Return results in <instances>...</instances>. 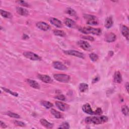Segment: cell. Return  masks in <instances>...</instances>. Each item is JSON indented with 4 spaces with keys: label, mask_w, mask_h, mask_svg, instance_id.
I'll return each instance as SVG.
<instances>
[{
    "label": "cell",
    "mask_w": 129,
    "mask_h": 129,
    "mask_svg": "<svg viewBox=\"0 0 129 129\" xmlns=\"http://www.w3.org/2000/svg\"><path fill=\"white\" fill-rule=\"evenodd\" d=\"M113 80L115 83H120L122 81V77L119 71L115 72L113 76Z\"/></svg>",
    "instance_id": "2e32d148"
},
{
    "label": "cell",
    "mask_w": 129,
    "mask_h": 129,
    "mask_svg": "<svg viewBox=\"0 0 129 129\" xmlns=\"http://www.w3.org/2000/svg\"><path fill=\"white\" fill-rule=\"evenodd\" d=\"M53 34L56 36H59L61 37H64L66 36L65 32L62 30L55 29L53 31Z\"/></svg>",
    "instance_id": "cb8c5ba5"
},
{
    "label": "cell",
    "mask_w": 129,
    "mask_h": 129,
    "mask_svg": "<svg viewBox=\"0 0 129 129\" xmlns=\"http://www.w3.org/2000/svg\"><path fill=\"white\" fill-rule=\"evenodd\" d=\"M65 25L70 28H74L76 26V22L70 18H66L64 20Z\"/></svg>",
    "instance_id": "9a60e30c"
},
{
    "label": "cell",
    "mask_w": 129,
    "mask_h": 129,
    "mask_svg": "<svg viewBox=\"0 0 129 129\" xmlns=\"http://www.w3.org/2000/svg\"><path fill=\"white\" fill-rule=\"evenodd\" d=\"M89 57H90V59L93 61H96L98 59V55L95 53H92L90 54Z\"/></svg>",
    "instance_id": "1f68e13d"
},
{
    "label": "cell",
    "mask_w": 129,
    "mask_h": 129,
    "mask_svg": "<svg viewBox=\"0 0 129 129\" xmlns=\"http://www.w3.org/2000/svg\"><path fill=\"white\" fill-rule=\"evenodd\" d=\"M16 3H18V4H20V5L25 7H28L29 6V4L28 3H27L25 1H16Z\"/></svg>",
    "instance_id": "d6a6232c"
},
{
    "label": "cell",
    "mask_w": 129,
    "mask_h": 129,
    "mask_svg": "<svg viewBox=\"0 0 129 129\" xmlns=\"http://www.w3.org/2000/svg\"><path fill=\"white\" fill-rule=\"evenodd\" d=\"M23 54L25 57L32 60H40L41 59L39 55L31 51H25Z\"/></svg>",
    "instance_id": "5b68a950"
},
{
    "label": "cell",
    "mask_w": 129,
    "mask_h": 129,
    "mask_svg": "<svg viewBox=\"0 0 129 129\" xmlns=\"http://www.w3.org/2000/svg\"><path fill=\"white\" fill-rule=\"evenodd\" d=\"M55 103L56 106L61 111H64L67 110L69 108V106L68 105V104L64 103L62 102L56 101L55 102Z\"/></svg>",
    "instance_id": "30bf717a"
},
{
    "label": "cell",
    "mask_w": 129,
    "mask_h": 129,
    "mask_svg": "<svg viewBox=\"0 0 129 129\" xmlns=\"http://www.w3.org/2000/svg\"><path fill=\"white\" fill-rule=\"evenodd\" d=\"M79 31L83 33L88 34H92L96 35H100L101 34V30L100 28H94L92 27H81L79 28Z\"/></svg>",
    "instance_id": "7a4b0ae2"
},
{
    "label": "cell",
    "mask_w": 129,
    "mask_h": 129,
    "mask_svg": "<svg viewBox=\"0 0 129 129\" xmlns=\"http://www.w3.org/2000/svg\"><path fill=\"white\" fill-rule=\"evenodd\" d=\"M2 88L4 91L6 92L7 93H9V94H11V95H13L15 97H18V94L16 92H13V91H11L10 89H8V88H6L5 87H2Z\"/></svg>",
    "instance_id": "83f0119b"
},
{
    "label": "cell",
    "mask_w": 129,
    "mask_h": 129,
    "mask_svg": "<svg viewBox=\"0 0 129 129\" xmlns=\"http://www.w3.org/2000/svg\"><path fill=\"white\" fill-rule=\"evenodd\" d=\"M125 88H126V90L127 92H128V82H127V83L125 84Z\"/></svg>",
    "instance_id": "f35d334b"
},
{
    "label": "cell",
    "mask_w": 129,
    "mask_h": 129,
    "mask_svg": "<svg viewBox=\"0 0 129 129\" xmlns=\"http://www.w3.org/2000/svg\"><path fill=\"white\" fill-rule=\"evenodd\" d=\"M0 125H1V127H3V128H6L7 127L6 124L4 122H3L2 121H0Z\"/></svg>",
    "instance_id": "74e56055"
},
{
    "label": "cell",
    "mask_w": 129,
    "mask_h": 129,
    "mask_svg": "<svg viewBox=\"0 0 129 129\" xmlns=\"http://www.w3.org/2000/svg\"><path fill=\"white\" fill-rule=\"evenodd\" d=\"M78 45L83 49L86 51H90L92 49V47L90 44L85 40H79L78 42Z\"/></svg>",
    "instance_id": "52a82bcc"
},
{
    "label": "cell",
    "mask_w": 129,
    "mask_h": 129,
    "mask_svg": "<svg viewBox=\"0 0 129 129\" xmlns=\"http://www.w3.org/2000/svg\"><path fill=\"white\" fill-rule=\"evenodd\" d=\"M53 78L56 81L61 83H68L70 81V76L62 74H56L53 75Z\"/></svg>",
    "instance_id": "3957f363"
},
{
    "label": "cell",
    "mask_w": 129,
    "mask_h": 129,
    "mask_svg": "<svg viewBox=\"0 0 129 129\" xmlns=\"http://www.w3.org/2000/svg\"><path fill=\"white\" fill-rule=\"evenodd\" d=\"M55 98H56L58 100H61V101H65L66 99V97L62 94H59L58 95H57L55 97Z\"/></svg>",
    "instance_id": "836d02e7"
},
{
    "label": "cell",
    "mask_w": 129,
    "mask_h": 129,
    "mask_svg": "<svg viewBox=\"0 0 129 129\" xmlns=\"http://www.w3.org/2000/svg\"><path fill=\"white\" fill-rule=\"evenodd\" d=\"M66 12L68 14H69L72 16H74V17L77 16V13H76V11L71 8H68L66 9Z\"/></svg>",
    "instance_id": "4316f807"
},
{
    "label": "cell",
    "mask_w": 129,
    "mask_h": 129,
    "mask_svg": "<svg viewBox=\"0 0 129 129\" xmlns=\"http://www.w3.org/2000/svg\"><path fill=\"white\" fill-rule=\"evenodd\" d=\"M49 21L51 24L57 28H61L62 27V24L61 21L56 18H49Z\"/></svg>",
    "instance_id": "8fae6325"
},
{
    "label": "cell",
    "mask_w": 129,
    "mask_h": 129,
    "mask_svg": "<svg viewBox=\"0 0 129 129\" xmlns=\"http://www.w3.org/2000/svg\"><path fill=\"white\" fill-rule=\"evenodd\" d=\"M6 114L11 117H13V118H20V116L19 114H18L17 113H15L14 112H11V111H8V112H7Z\"/></svg>",
    "instance_id": "f1b7e54d"
},
{
    "label": "cell",
    "mask_w": 129,
    "mask_h": 129,
    "mask_svg": "<svg viewBox=\"0 0 129 129\" xmlns=\"http://www.w3.org/2000/svg\"><path fill=\"white\" fill-rule=\"evenodd\" d=\"M51 113L56 118H60L62 117L61 114L54 109H51L50 110Z\"/></svg>",
    "instance_id": "d4e9b609"
},
{
    "label": "cell",
    "mask_w": 129,
    "mask_h": 129,
    "mask_svg": "<svg viewBox=\"0 0 129 129\" xmlns=\"http://www.w3.org/2000/svg\"><path fill=\"white\" fill-rule=\"evenodd\" d=\"M79 90L80 92H84L88 89V85L86 83H81L79 85Z\"/></svg>",
    "instance_id": "603a6c76"
},
{
    "label": "cell",
    "mask_w": 129,
    "mask_h": 129,
    "mask_svg": "<svg viewBox=\"0 0 129 129\" xmlns=\"http://www.w3.org/2000/svg\"><path fill=\"white\" fill-rule=\"evenodd\" d=\"M121 33L122 35L126 38V39L128 40V28L127 26L123 25L121 27Z\"/></svg>",
    "instance_id": "44dd1931"
},
{
    "label": "cell",
    "mask_w": 129,
    "mask_h": 129,
    "mask_svg": "<svg viewBox=\"0 0 129 129\" xmlns=\"http://www.w3.org/2000/svg\"><path fill=\"white\" fill-rule=\"evenodd\" d=\"M52 66L55 69L61 70V71H64L67 70V67L66 65H64L63 63L60 61H55L53 62L52 63Z\"/></svg>",
    "instance_id": "ba28073f"
},
{
    "label": "cell",
    "mask_w": 129,
    "mask_h": 129,
    "mask_svg": "<svg viewBox=\"0 0 129 129\" xmlns=\"http://www.w3.org/2000/svg\"><path fill=\"white\" fill-rule=\"evenodd\" d=\"M40 123L45 127L47 128H51L53 126V124L49 122H48L47 120L45 119H41L40 120Z\"/></svg>",
    "instance_id": "ac0fdd59"
},
{
    "label": "cell",
    "mask_w": 129,
    "mask_h": 129,
    "mask_svg": "<svg viewBox=\"0 0 129 129\" xmlns=\"http://www.w3.org/2000/svg\"><path fill=\"white\" fill-rule=\"evenodd\" d=\"M103 111L100 108H98L95 111H94V114L96 115H100L102 113Z\"/></svg>",
    "instance_id": "8d00e7d4"
},
{
    "label": "cell",
    "mask_w": 129,
    "mask_h": 129,
    "mask_svg": "<svg viewBox=\"0 0 129 129\" xmlns=\"http://www.w3.org/2000/svg\"><path fill=\"white\" fill-rule=\"evenodd\" d=\"M41 104L42 106H43L44 107H45L47 109L50 108L53 106L52 103H51L50 102L46 101H44V100L41 101Z\"/></svg>",
    "instance_id": "484cf974"
},
{
    "label": "cell",
    "mask_w": 129,
    "mask_h": 129,
    "mask_svg": "<svg viewBox=\"0 0 129 129\" xmlns=\"http://www.w3.org/2000/svg\"><path fill=\"white\" fill-rule=\"evenodd\" d=\"M16 10L19 15L23 16H27L29 14V11L25 8L17 7L16 8Z\"/></svg>",
    "instance_id": "5bb4252c"
},
{
    "label": "cell",
    "mask_w": 129,
    "mask_h": 129,
    "mask_svg": "<svg viewBox=\"0 0 129 129\" xmlns=\"http://www.w3.org/2000/svg\"><path fill=\"white\" fill-rule=\"evenodd\" d=\"M63 52L64 53L68 55H73L79 58H84V54L82 52H80L79 51H77L75 50H65Z\"/></svg>",
    "instance_id": "8992f818"
},
{
    "label": "cell",
    "mask_w": 129,
    "mask_h": 129,
    "mask_svg": "<svg viewBox=\"0 0 129 129\" xmlns=\"http://www.w3.org/2000/svg\"><path fill=\"white\" fill-rule=\"evenodd\" d=\"M84 17L87 20V23L89 25H96L98 24V21L95 16L85 14Z\"/></svg>",
    "instance_id": "277c9868"
},
{
    "label": "cell",
    "mask_w": 129,
    "mask_h": 129,
    "mask_svg": "<svg viewBox=\"0 0 129 129\" xmlns=\"http://www.w3.org/2000/svg\"><path fill=\"white\" fill-rule=\"evenodd\" d=\"M108 118L106 116H92L87 117L85 118V122L87 123H93L95 124H99L105 123L107 121Z\"/></svg>",
    "instance_id": "6da1fadb"
},
{
    "label": "cell",
    "mask_w": 129,
    "mask_h": 129,
    "mask_svg": "<svg viewBox=\"0 0 129 129\" xmlns=\"http://www.w3.org/2000/svg\"><path fill=\"white\" fill-rule=\"evenodd\" d=\"M36 26L40 30L43 31H47L50 29V26L47 24L46 23L44 22H38L36 23Z\"/></svg>",
    "instance_id": "9c48e42d"
},
{
    "label": "cell",
    "mask_w": 129,
    "mask_h": 129,
    "mask_svg": "<svg viewBox=\"0 0 129 129\" xmlns=\"http://www.w3.org/2000/svg\"><path fill=\"white\" fill-rule=\"evenodd\" d=\"M121 111H122V112L123 113V114L124 115H125V116L128 115V107L126 105H123L122 107Z\"/></svg>",
    "instance_id": "4dcf8cb0"
},
{
    "label": "cell",
    "mask_w": 129,
    "mask_h": 129,
    "mask_svg": "<svg viewBox=\"0 0 129 129\" xmlns=\"http://www.w3.org/2000/svg\"><path fill=\"white\" fill-rule=\"evenodd\" d=\"M82 110L84 112H85L87 114H89L90 115L94 114V111H93L92 110L90 105L88 103H86L83 106Z\"/></svg>",
    "instance_id": "7c38bea8"
},
{
    "label": "cell",
    "mask_w": 129,
    "mask_h": 129,
    "mask_svg": "<svg viewBox=\"0 0 129 129\" xmlns=\"http://www.w3.org/2000/svg\"><path fill=\"white\" fill-rule=\"evenodd\" d=\"M38 78L43 82L45 83H50L52 81L51 78L49 76L46 75H38Z\"/></svg>",
    "instance_id": "4fadbf2b"
},
{
    "label": "cell",
    "mask_w": 129,
    "mask_h": 129,
    "mask_svg": "<svg viewBox=\"0 0 129 129\" xmlns=\"http://www.w3.org/2000/svg\"><path fill=\"white\" fill-rule=\"evenodd\" d=\"M116 39V36L113 33H110L108 34L105 37L106 41L108 42H112L115 40Z\"/></svg>",
    "instance_id": "d6986e66"
},
{
    "label": "cell",
    "mask_w": 129,
    "mask_h": 129,
    "mask_svg": "<svg viewBox=\"0 0 129 129\" xmlns=\"http://www.w3.org/2000/svg\"><path fill=\"white\" fill-rule=\"evenodd\" d=\"M113 22L112 17H109L107 18L105 20L104 26L106 28L109 29V28H110L112 27V26L113 25Z\"/></svg>",
    "instance_id": "ffe728a7"
},
{
    "label": "cell",
    "mask_w": 129,
    "mask_h": 129,
    "mask_svg": "<svg viewBox=\"0 0 129 129\" xmlns=\"http://www.w3.org/2000/svg\"><path fill=\"white\" fill-rule=\"evenodd\" d=\"M1 15H2V17L10 19V18H12L13 17V16L11 13L6 11H4V10H1Z\"/></svg>",
    "instance_id": "7402d4cb"
},
{
    "label": "cell",
    "mask_w": 129,
    "mask_h": 129,
    "mask_svg": "<svg viewBox=\"0 0 129 129\" xmlns=\"http://www.w3.org/2000/svg\"><path fill=\"white\" fill-rule=\"evenodd\" d=\"M14 122L15 124H16V125L19 126L23 127V126H25V125H26L24 122L20 121H18V120H15Z\"/></svg>",
    "instance_id": "e575fe53"
},
{
    "label": "cell",
    "mask_w": 129,
    "mask_h": 129,
    "mask_svg": "<svg viewBox=\"0 0 129 129\" xmlns=\"http://www.w3.org/2000/svg\"><path fill=\"white\" fill-rule=\"evenodd\" d=\"M82 37L84 39L90 40V41H94V38L91 36H82Z\"/></svg>",
    "instance_id": "d590c367"
},
{
    "label": "cell",
    "mask_w": 129,
    "mask_h": 129,
    "mask_svg": "<svg viewBox=\"0 0 129 129\" xmlns=\"http://www.w3.org/2000/svg\"><path fill=\"white\" fill-rule=\"evenodd\" d=\"M70 128L69 123L67 122H64L62 123L61 125L58 127V128H63V129H68Z\"/></svg>",
    "instance_id": "f546056e"
},
{
    "label": "cell",
    "mask_w": 129,
    "mask_h": 129,
    "mask_svg": "<svg viewBox=\"0 0 129 129\" xmlns=\"http://www.w3.org/2000/svg\"><path fill=\"white\" fill-rule=\"evenodd\" d=\"M27 82L31 87H32L34 89H39L40 88L39 84L35 80H31V79H27Z\"/></svg>",
    "instance_id": "e0dca14e"
}]
</instances>
